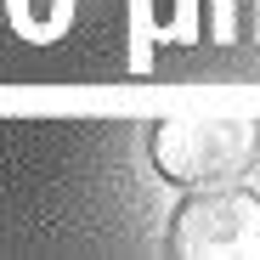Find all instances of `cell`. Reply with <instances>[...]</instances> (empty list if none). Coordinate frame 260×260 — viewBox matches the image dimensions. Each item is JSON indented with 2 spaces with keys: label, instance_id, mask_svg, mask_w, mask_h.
I'll return each instance as SVG.
<instances>
[{
  "label": "cell",
  "instance_id": "1",
  "mask_svg": "<svg viewBox=\"0 0 260 260\" xmlns=\"http://www.w3.org/2000/svg\"><path fill=\"white\" fill-rule=\"evenodd\" d=\"M153 170L170 187H232L254 170L260 119L254 113H164L153 124Z\"/></svg>",
  "mask_w": 260,
  "mask_h": 260
},
{
  "label": "cell",
  "instance_id": "2",
  "mask_svg": "<svg viewBox=\"0 0 260 260\" xmlns=\"http://www.w3.org/2000/svg\"><path fill=\"white\" fill-rule=\"evenodd\" d=\"M164 249L176 260H260V192L192 187L164 226Z\"/></svg>",
  "mask_w": 260,
  "mask_h": 260
},
{
  "label": "cell",
  "instance_id": "3",
  "mask_svg": "<svg viewBox=\"0 0 260 260\" xmlns=\"http://www.w3.org/2000/svg\"><path fill=\"white\" fill-rule=\"evenodd\" d=\"M6 17H12V28L23 34V40H57L62 28H68V17H74V0H6Z\"/></svg>",
  "mask_w": 260,
  "mask_h": 260
}]
</instances>
